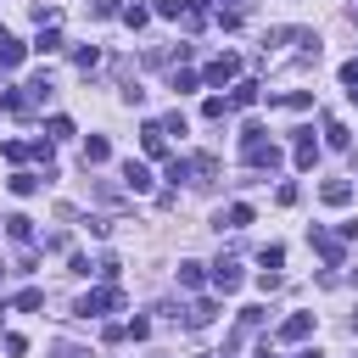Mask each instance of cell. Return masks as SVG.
<instances>
[{
  "label": "cell",
  "mask_w": 358,
  "mask_h": 358,
  "mask_svg": "<svg viewBox=\"0 0 358 358\" xmlns=\"http://www.w3.org/2000/svg\"><path fill=\"white\" fill-rule=\"evenodd\" d=\"M107 308H123V291H118V286H107V291H84L73 313H78V319H101Z\"/></svg>",
  "instance_id": "6da1fadb"
},
{
  "label": "cell",
  "mask_w": 358,
  "mask_h": 358,
  "mask_svg": "<svg viewBox=\"0 0 358 358\" xmlns=\"http://www.w3.org/2000/svg\"><path fill=\"white\" fill-rule=\"evenodd\" d=\"M308 246L319 252L330 268H341V235H330V230H308Z\"/></svg>",
  "instance_id": "7a4b0ae2"
},
{
  "label": "cell",
  "mask_w": 358,
  "mask_h": 358,
  "mask_svg": "<svg viewBox=\"0 0 358 358\" xmlns=\"http://www.w3.org/2000/svg\"><path fill=\"white\" fill-rule=\"evenodd\" d=\"M235 73H241V56H230V51L207 62V84H213V90H224V84H230Z\"/></svg>",
  "instance_id": "3957f363"
},
{
  "label": "cell",
  "mask_w": 358,
  "mask_h": 358,
  "mask_svg": "<svg viewBox=\"0 0 358 358\" xmlns=\"http://www.w3.org/2000/svg\"><path fill=\"white\" fill-rule=\"evenodd\" d=\"M213 286H218L224 297L241 291V263H235V257H218V263H213Z\"/></svg>",
  "instance_id": "277c9868"
},
{
  "label": "cell",
  "mask_w": 358,
  "mask_h": 358,
  "mask_svg": "<svg viewBox=\"0 0 358 358\" xmlns=\"http://www.w3.org/2000/svg\"><path fill=\"white\" fill-rule=\"evenodd\" d=\"M23 56H28V45H17L6 28H0V73H12V67H23Z\"/></svg>",
  "instance_id": "5b68a950"
},
{
  "label": "cell",
  "mask_w": 358,
  "mask_h": 358,
  "mask_svg": "<svg viewBox=\"0 0 358 358\" xmlns=\"http://www.w3.org/2000/svg\"><path fill=\"white\" fill-rule=\"evenodd\" d=\"M123 185H129L134 196H146V191H151V168H146V162H134V157H129V162H123Z\"/></svg>",
  "instance_id": "8992f818"
},
{
  "label": "cell",
  "mask_w": 358,
  "mask_h": 358,
  "mask_svg": "<svg viewBox=\"0 0 358 358\" xmlns=\"http://www.w3.org/2000/svg\"><path fill=\"white\" fill-rule=\"evenodd\" d=\"M297 168H313L319 162V146H313V129H297V151H291Z\"/></svg>",
  "instance_id": "52a82bcc"
},
{
  "label": "cell",
  "mask_w": 358,
  "mask_h": 358,
  "mask_svg": "<svg viewBox=\"0 0 358 358\" xmlns=\"http://www.w3.org/2000/svg\"><path fill=\"white\" fill-rule=\"evenodd\" d=\"M319 202H325V207H347V202H352V185H347V179H325V185H319Z\"/></svg>",
  "instance_id": "ba28073f"
},
{
  "label": "cell",
  "mask_w": 358,
  "mask_h": 358,
  "mask_svg": "<svg viewBox=\"0 0 358 358\" xmlns=\"http://www.w3.org/2000/svg\"><path fill=\"white\" fill-rule=\"evenodd\" d=\"M308 336H313V313H291L280 325V341H308Z\"/></svg>",
  "instance_id": "9c48e42d"
},
{
  "label": "cell",
  "mask_w": 358,
  "mask_h": 358,
  "mask_svg": "<svg viewBox=\"0 0 358 358\" xmlns=\"http://www.w3.org/2000/svg\"><path fill=\"white\" fill-rule=\"evenodd\" d=\"M140 140H146L151 157H168V134H162V123H146V129H140Z\"/></svg>",
  "instance_id": "30bf717a"
},
{
  "label": "cell",
  "mask_w": 358,
  "mask_h": 358,
  "mask_svg": "<svg viewBox=\"0 0 358 358\" xmlns=\"http://www.w3.org/2000/svg\"><path fill=\"white\" fill-rule=\"evenodd\" d=\"M213 313H218L213 302H191V308H185V325H191V330H202V325H213Z\"/></svg>",
  "instance_id": "8fae6325"
},
{
  "label": "cell",
  "mask_w": 358,
  "mask_h": 358,
  "mask_svg": "<svg viewBox=\"0 0 358 358\" xmlns=\"http://www.w3.org/2000/svg\"><path fill=\"white\" fill-rule=\"evenodd\" d=\"M34 51H39V56H51V51H62V34H56V23H45V28H39V39H34Z\"/></svg>",
  "instance_id": "7c38bea8"
},
{
  "label": "cell",
  "mask_w": 358,
  "mask_h": 358,
  "mask_svg": "<svg viewBox=\"0 0 358 358\" xmlns=\"http://www.w3.org/2000/svg\"><path fill=\"white\" fill-rule=\"evenodd\" d=\"M107 157H112V146L101 140V134H90V140H84V168L90 162H107Z\"/></svg>",
  "instance_id": "4fadbf2b"
},
{
  "label": "cell",
  "mask_w": 358,
  "mask_h": 358,
  "mask_svg": "<svg viewBox=\"0 0 358 358\" xmlns=\"http://www.w3.org/2000/svg\"><path fill=\"white\" fill-rule=\"evenodd\" d=\"M325 146H336V151H347V146H352V134H347L336 118H325Z\"/></svg>",
  "instance_id": "5bb4252c"
},
{
  "label": "cell",
  "mask_w": 358,
  "mask_h": 358,
  "mask_svg": "<svg viewBox=\"0 0 358 358\" xmlns=\"http://www.w3.org/2000/svg\"><path fill=\"white\" fill-rule=\"evenodd\" d=\"M6 185H12V196H34L39 191V173H12Z\"/></svg>",
  "instance_id": "9a60e30c"
},
{
  "label": "cell",
  "mask_w": 358,
  "mask_h": 358,
  "mask_svg": "<svg viewBox=\"0 0 358 358\" xmlns=\"http://www.w3.org/2000/svg\"><path fill=\"white\" fill-rule=\"evenodd\" d=\"M218 224H230V230H246V224H252V207H246V202H235V207H230V213H224Z\"/></svg>",
  "instance_id": "2e32d148"
},
{
  "label": "cell",
  "mask_w": 358,
  "mask_h": 358,
  "mask_svg": "<svg viewBox=\"0 0 358 358\" xmlns=\"http://www.w3.org/2000/svg\"><path fill=\"white\" fill-rule=\"evenodd\" d=\"M6 235H12V241H34V224H28L23 213H12V218H6Z\"/></svg>",
  "instance_id": "e0dca14e"
},
{
  "label": "cell",
  "mask_w": 358,
  "mask_h": 358,
  "mask_svg": "<svg viewBox=\"0 0 358 358\" xmlns=\"http://www.w3.org/2000/svg\"><path fill=\"white\" fill-rule=\"evenodd\" d=\"M252 101H257V84H235V96H230V101H224V107H230V112H235V107H252Z\"/></svg>",
  "instance_id": "ac0fdd59"
},
{
  "label": "cell",
  "mask_w": 358,
  "mask_h": 358,
  "mask_svg": "<svg viewBox=\"0 0 358 358\" xmlns=\"http://www.w3.org/2000/svg\"><path fill=\"white\" fill-rule=\"evenodd\" d=\"M202 118H207V123H218V118H230V107H224V96H207V101H202Z\"/></svg>",
  "instance_id": "d6986e66"
},
{
  "label": "cell",
  "mask_w": 358,
  "mask_h": 358,
  "mask_svg": "<svg viewBox=\"0 0 358 358\" xmlns=\"http://www.w3.org/2000/svg\"><path fill=\"white\" fill-rule=\"evenodd\" d=\"M179 286L196 291V286H202V263H179Z\"/></svg>",
  "instance_id": "ffe728a7"
},
{
  "label": "cell",
  "mask_w": 358,
  "mask_h": 358,
  "mask_svg": "<svg viewBox=\"0 0 358 358\" xmlns=\"http://www.w3.org/2000/svg\"><path fill=\"white\" fill-rule=\"evenodd\" d=\"M17 308H23V313H34V308H45V291H39V286H28V291H17Z\"/></svg>",
  "instance_id": "44dd1931"
},
{
  "label": "cell",
  "mask_w": 358,
  "mask_h": 358,
  "mask_svg": "<svg viewBox=\"0 0 358 358\" xmlns=\"http://www.w3.org/2000/svg\"><path fill=\"white\" fill-rule=\"evenodd\" d=\"M73 62H78V73H90V67L101 62V51H96V45H84V51H73Z\"/></svg>",
  "instance_id": "7402d4cb"
},
{
  "label": "cell",
  "mask_w": 358,
  "mask_h": 358,
  "mask_svg": "<svg viewBox=\"0 0 358 358\" xmlns=\"http://www.w3.org/2000/svg\"><path fill=\"white\" fill-rule=\"evenodd\" d=\"M123 23H129V28H146L151 12H146V6H123Z\"/></svg>",
  "instance_id": "603a6c76"
},
{
  "label": "cell",
  "mask_w": 358,
  "mask_h": 358,
  "mask_svg": "<svg viewBox=\"0 0 358 358\" xmlns=\"http://www.w3.org/2000/svg\"><path fill=\"white\" fill-rule=\"evenodd\" d=\"M90 12H96V17H123L118 0H90Z\"/></svg>",
  "instance_id": "cb8c5ba5"
},
{
  "label": "cell",
  "mask_w": 358,
  "mask_h": 358,
  "mask_svg": "<svg viewBox=\"0 0 358 358\" xmlns=\"http://www.w3.org/2000/svg\"><path fill=\"white\" fill-rule=\"evenodd\" d=\"M123 336H134V341H146V336H151V319H129V325H123Z\"/></svg>",
  "instance_id": "d4e9b609"
},
{
  "label": "cell",
  "mask_w": 358,
  "mask_h": 358,
  "mask_svg": "<svg viewBox=\"0 0 358 358\" xmlns=\"http://www.w3.org/2000/svg\"><path fill=\"white\" fill-rule=\"evenodd\" d=\"M0 157H6V162H23V157H28V146H23V140H6V146H0Z\"/></svg>",
  "instance_id": "484cf974"
},
{
  "label": "cell",
  "mask_w": 358,
  "mask_h": 358,
  "mask_svg": "<svg viewBox=\"0 0 358 358\" xmlns=\"http://www.w3.org/2000/svg\"><path fill=\"white\" fill-rule=\"evenodd\" d=\"M45 129H51V140H67V134H73V123H67V118H51Z\"/></svg>",
  "instance_id": "4316f807"
},
{
  "label": "cell",
  "mask_w": 358,
  "mask_h": 358,
  "mask_svg": "<svg viewBox=\"0 0 358 358\" xmlns=\"http://www.w3.org/2000/svg\"><path fill=\"white\" fill-rule=\"evenodd\" d=\"M286 263V246H263V268H280Z\"/></svg>",
  "instance_id": "83f0119b"
},
{
  "label": "cell",
  "mask_w": 358,
  "mask_h": 358,
  "mask_svg": "<svg viewBox=\"0 0 358 358\" xmlns=\"http://www.w3.org/2000/svg\"><path fill=\"white\" fill-rule=\"evenodd\" d=\"M297 196H302L297 185H280V191H275V202H280V207H297Z\"/></svg>",
  "instance_id": "f1b7e54d"
},
{
  "label": "cell",
  "mask_w": 358,
  "mask_h": 358,
  "mask_svg": "<svg viewBox=\"0 0 358 358\" xmlns=\"http://www.w3.org/2000/svg\"><path fill=\"white\" fill-rule=\"evenodd\" d=\"M185 12V0H157V17H179Z\"/></svg>",
  "instance_id": "f546056e"
},
{
  "label": "cell",
  "mask_w": 358,
  "mask_h": 358,
  "mask_svg": "<svg viewBox=\"0 0 358 358\" xmlns=\"http://www.w3.org/2000/svg\"><path fill=\"white\" fill-rule=\"evenodd\" d=\"M218 6H224V12H241V6H246V0H218Z\"/></svg>",
  "instance_id": "4dcf8cb0"
},
{
  "label": "cell",
  "mask_w": 358,
  "mask_h": 358,
  "mask_svg": "<svg viewBox=\"0 0 358 358\" xmlns=\"http://www.w3.org/2000/svg\"><path fill=\"white\" fill-rule=\"evenodd\" d=\"M347 96H352V101H358V84H352V90H347Z\"/></svg>",
  "instance_id": "1f68e13d"
}]
</instances>
